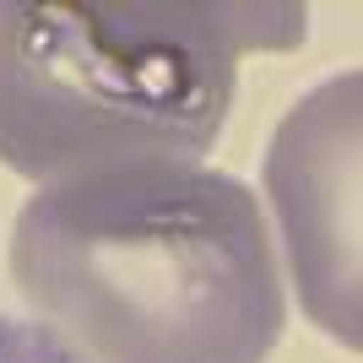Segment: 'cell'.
<instances>
[{
  "label": "cell",
  "mask_w": 363,
  "mask_h": 363,
  "mask_svg": "<svg viewBox=\"0 0 363 363\" xmlns=\"http://www.w3.org/2000/svg\"><path fill=\"white\" fill-rule=\"evenodd\" d=\"M16 298L87 363H266L288 293L255 190L206 163L44 184L6 244Z\"/></svg>",
  "instance_id": "1"
},
{
  "label": "cell",
  "mask_w": 363,
  "mask_h": 363,
  "mask_svg": "<svg viewBox=\"0 0 363 363\" xmlns=\"http://www.w3.org/2000/svg\"><path fill=\"white\" fill-rule=\"evenodd\" d=\"M298 0H0V168L65 184L201 163L244 55L298 49Z\"/></svg>",
  "instance_id": "2"
},
{
  "label": "cell",
  "mask_w": 363,
  "mask_h": 363,
  "mask_svg": "<svg viewBox=\"0 0 363 363\" xmlns=\"http://www.w3.org/2000/svg\"><path fill=\"white\" fill-rule=\"evenodd\" d=\"M358 71L331 76L325 87L282 114L266 152V196L277 206L288 266L303 315L320 331L358 352Z\"/></svg>",
  "instance_id": "3"
},
{
  "label": "cell",
  "mask_w": 363,
  "mask_h": 363,
  "mask_svg": "<svg viewBox=\"0 0 363 363\" xmlns=\"http://www.w3.org/2000/svg\"><path fill=\"white\" fill-rule=\"evenodd\" d=\"M0 363H87V358L60 331H49L44 320L0 315Z\"/></svg>",
  "instance_id": "4"
}]
</instances>
